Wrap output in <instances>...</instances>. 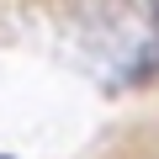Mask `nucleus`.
<instances>
[{
    "mask_svg": "<svg viewBox=\"0 0 159 159\" xmlns=\"http://www.w3.org/2000/svg\"><path fill=\"white\" fill-rule=\"evenodd\" d=\"M154 21H159V6H154Z\"/></svg>",
    "mask_w": 159,
    "mask_h": 159,
    "instance_id": "f257e3e1",
    "label": "nucleus"
}]
</instances>
